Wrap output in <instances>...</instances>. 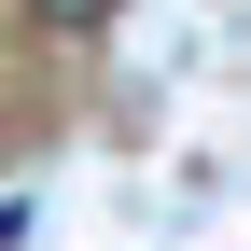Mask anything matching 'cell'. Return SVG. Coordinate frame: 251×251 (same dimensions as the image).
Returning a JSON list of instances; mask_svg holds the SVG:
<instances>
[{
	"label": "cell",
	"instance_id": "obj_1",
	"mask_svg": "<svg viewBox=\"0 0 251 251\" xmlns=\"http://www.w3.org/2000/svg\"><path fill=\"white\" fill-rule=\"evenodd\" d=\"M28 14H42V28H70V42H84V28H112L126 0H28Z\"/></svg>",
	"mask_w": 251,
	"mask_h": 251
}]
</instances>
